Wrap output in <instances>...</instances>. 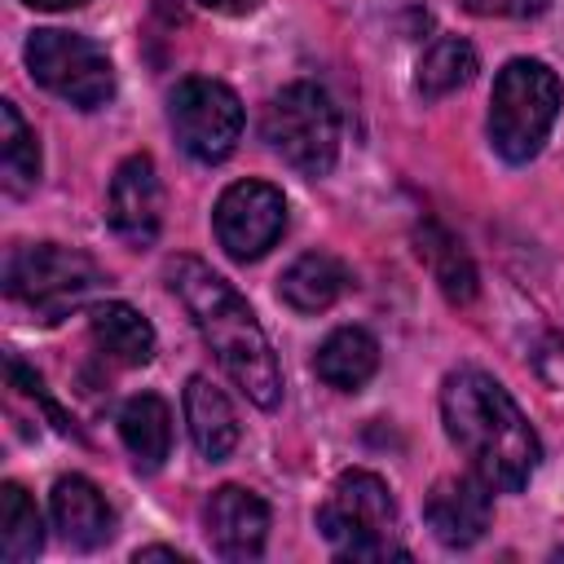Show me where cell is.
<instances>
[{
    "label": "cell",
    "instance_id": "cell-1",
    "mask_svg": "<svg viewBox=\"0 0 564 564\" xmlns=\"http://www.w3.org/2000/svg\"><path fill=\"white\" fill-rule=\"evenodd\" d=\"M441 423L454 449L467 458V467L502 494H516L529 485V476L542 463V445L524 410L511 401V392L476 370H449L441 383Z\"/></svg>",
    "mask_w": 564,
    "mask_h": 564
},
{
    "label": "cell",
    "instance_id": "cell-2",
    "mask_svg": "<svg viewBox=\"0 0 564 564\" xmlns=\"http://www.w3.org/2000/svg\"><path fill=\"white\" fill-rule=\"evenodd\" d=\"M167 286L194 317L198 335L207 339L225 375L247 392V401H256L260 410H273L282 401V370L251 304L194 256L167 260Z\"/></svg>",
    "mask_w": 564,
    "mask_h": 564
},
{
    "label": "cell",
    "instance_id": "cell-3",
    "mask_svg": "<svg viewBox=\"0 0 564 564\" xmlns=\"http://www.w3.org/2000/svg\"><path fill=\"white\" fill-rule=\"evenodd\" d=\"M317 529L339 560H405L397 542V502L375 471H344L317 507Z\"/></svg>",
    "mask_w": 564,
    "mask_h": 564
},
{
    "label": "cell",
    "instance_id": "cell-4",
    "mask_svg": "<svg viewBox=\"0 0 564 564\" xmlns=\"http://www.w3.org/2000/svg\"><path fill=\"white\" fill-rule=\"evenodd\" d=\"M560 79L546 62L533 57H516L498 70L494 79V97H489V141L507 163H529L555 115H560Z\"/></svg>",
    "mask_w": 564,
    "mask_h": 564
},
{
    "label": "cell",
    "instance_id": "cell-5",
    "mask_svg": "<svg viewBox=\"0 0 564 564\" xmlns=\"http://www.w3.org/2000/svg\"><path fill=\"white\" fill-rule=\"evenodd\" d=\"M106 273L93 256L62 242H26L4 260V291L26 304L40 322H62L101 291Z\"/></svg>",
    "mask_w": 564,
    "mask_h": 564
},
{
    "label": "cell",
    "instance_id": "cell-6",
    "mask_svg": "<svg viewBox=\"0 0 564 564\" xmlns=\"http://www.w3.org/2000/svg\"><path fill=\"white\" fill-rule=\"evenodd\" d=\"M260 132L295 172L326 176L339 154V110L313 79H295L269 97Z\"/></svg>",
    "mask_w": 564,
    "mask_h": 564
},
{
    "label": "cell",
    "instance_id": "cell-7",
    "mask_svg": "<svg viewBox=\"0 0 564 564\" xmlns=\"http://www.w3.org/2000/svg\"><path fill=\"white\" fill-rule=\"evenodd\" d=\"M26 70L40 88H48L53 97L79 106V110H97L115 97V66L106 57V48L88 35H70V31H31L26 40Z\"/></svg>",
    "mask_w": 564,
    "mask_h": 564
},
{
    "label": "cell",
    "instance_id": "cell-8",
    "mask_svg": "<svg viewBox=\"0 0 564 564\" xmlns=\"http://www.w3.org/2000/svg\"><path fill=\"white\" fill-rule=\"evenodd\" d=\"M167 119L181 150L198 163H220L242 137V101L229 84L189 75L167 93Z\"/></svg>",
    "mask_w": 564,
    "mask_h": 564
},
{
    "label": "cell",
    "instance_id": "cell-9",
    "mask_svg": "<svg viewBox=\"0 0 564 564\" xmlns=\"http://www.w3.org/2000/svg\"><path fill=\"white\" fill-rule=\"evenodd\" d=\"M212 225H216V242L225 247L229 260H238V264L260 260L269 247H278V238L286 229V198L269 181H234L216 198Z\"/></svg>",
    "mask_w": 564,
    "mask_h": 564
},
{
    "label": "cell",
    "instance_id": "cell-10",
    "mask_svg": "<svg viewBox=\"0 0 564 564\" xmlns=\"http://www.w3.org/2000/svg\"><path fill=\"white\" fill-rule=\"evenodd\" d=\"M106 225L128 247H150L163 225V185L150 154H128L106 189Z\"/></svg>",
    "mask_w": 564,
    "mask_h": 564
},
{
    "label": "cell",
    "instance_id": "cell-11",
    "mask_svg": "<svg viewBox=\"0 0 564 564\" xmlns=\"http://www.w3.org/2000/svg\"><path fill=\"white\" fill-rule=\"evenodd\" d=\"M427 529L436 533L441 546H476L494 520V489L471 471V476H441L423 502Z\"/></svg>",
    "mask_w": 564,
    "mask_h": 564
},
{
    "label": "cell",
    "instance_id": "cell-12",
    "mask_svg": "<svg viewBox=\"0 0 564 564\" xmlns=\"http://www.w3.org/2000/svg\"><path fill=\"white\" fill-rule=\"evenodd\" d=\"M203 524H207V542L220 560H256L264 551V538H269V502L242 485H220L212 498H207V511H203Z\"/></svg>",
    "mask_w": 564,
    "mask_h": 564
},
{
    "label": "cell",
    "instance_id": "cell-13",
    "mask_svg": "<svg viewBox=\"0 0 564 564\" xmlns=\"http://www.w3.org/2000/svg\"><path fill=\"white\" fill-rule=\"evenodd\" d=\"M48 511H53V529L75 551H97L115 538V511L88 476H62L53 485Z\"/></svg>",
    "mask_w": 564,
    "mask_h": 564
},
{
    "label": "cell",
    "instance_id": "cell-14",
    "mask_svg": "<svg viewBox=\"0 0 564 564\" xmlns=\"http://www.w3.org/2000/svg\"><path fill=\"white\" fill-rule=\"evenodd\" d=\"M185 423H189V441H194V449L203 454V458H212V463H220V458H229L234 454V445H238V414H234V405H229V397L212 383V379H203V375H194L189 383H185Z\"/></svg>",
    "mask_w": 564,
    "mask_h": 564
},
{
    "label": "cell",
    "instance_id": "cell-15",
    "mask_svg": "<svg viewBox=\"0 0 564 564\" xmlns=\"http://www.w3.org/2000/svg\"><path fill=\"white\" fill-rule=\"evenodd\" d=\"M379 370V339L361 326L330 330L313 352V375L335 392H357Z\"/></svg>",
    "mask_w": 564,
    "mask_h": 564
},
{
    "label": "cell",
    "instance_id": "cell-16",
    "mask_svg": "<svg viewBox=\"0 0 564 564\" xmlns=\"http://www.w3.org/2000/svg\"><path fill=\"white\" fill-rule=\"evenodd\" d=\"M414 256L427 264L432 282L445 291L449 304H471L476 300V291H480L476 264H471V256L463 251V242L441 220H423L414 229Z\"/></svg>",
    "mask_w": 564,
    "mask_h": 564
},
{
    "label": "cell",
    "instance_id": "cell-17",
    "mask_svg": "<svg viewBox=\"0 0 564 564\" xmlns=\"http://www.w3.org/2000/svg\"><path fill=\"white\" fill-rule=\"evenodd\" d=\"M352 286V273L339 256L330 251H304L282 278H278V295L282 304H291L295 313H326L344 291Z\"/></svg>",
    "mask_w": 564,
    "mask_h": 564
},
{
    "label": "cell",
    "instance_id": "cell-18",
    "mask_svg": "<svg viewBox=\"0 0 564 564\" xmlns=\"http://www.w3.org/2000/svg\"><path fill=\"white\" fill-rule=\"evenodd\" d=\"M88 335L101 357L115 366H145L154 357V326L123 300H106L88 308Z\"/></svg>",
    "mask_w": 564,
    "mask_h": 564
},
{
    "label": "cell",
    "instance_id": "cell-19",
    "mask_svg": "<svg viewBox=\"0 0 564 564\" xmlns=\"http://www.w3.org/2000/svg\"><path fill=\"white\" fill-rule=\"evenodd\" d=\"M119 436L137 463V471H159L172 454V410L154 392H137L119 410Z\"/></svg>",
    "mask_w": 564,
    "mask_h": 564
},
{
    "label": "cell",
    "instance_id": "cell-20",
    "mask_svg": "<svg viewBox=\"0 0 564 564\" xmlns=\"http://www.w3.org/2000/svg\"><path fill=\"white\" fill-rule=\"evenodd\" d=\"M0 176L9 194H31L40 181V141L13 101H0Z\"/></svg>",
    "mask_w": 564,
    "mask_h": 564
},
{
    "label": "cell",
    "instance_id": "cell-21",
    "mask_svg": "<svg viewBox=\"0 0 564 564\" xmlns=\"http://www.w3.org/2000/svg\"><path fill=\"white\" fill-rule=\"evenodd\" d=\"M476 75V48L458 35H441L423 57H419V70H414V84L423 97H449L458 88H467Z\"/></svg>",
    "mask_w": 564,
    "mask_h": 564
},
{
    "label": "cell",
    "instance_id": "cell-22",
    "mask_svg": "<svg viewBox=\"0 0 564 564\" xmlns=\"http://www.w3.org/2000/svg\"><path fill=\"white\" fill-rule=\"evenodd\" d=\"M40 546H44V524L31 494L13 480L0 485V555L9 564H22V560H35Z\"/></svg>",
    "mask_w": 564,
    "mask_h": 564
},
{
    "label": "cell",
    "instance_id": "cell-23",
    "mask_svg": "<svg viewBox=\"0 0 564 564\" xmlns=\"http://www.w3.org/2000/svg\"><path fill=\"white\" fill-rule=\"evenodd\" d=\"M463 4L476 18H538L546 13L551 0H463Z\"/></svg>",
    "mask_w": 564,
    "mask_h": 564
},
{
    "label": "cell",
    "instance_id": "cell-24",
    "mask_svg": "<svg viewBox=\"0 0 564 564\" xmlns=\"http://www.w3.org/2000/svg\"><path fill=\"white\" fill-rule=\"evenodd\" d=\"M203 9H212V13H229V18H238V13H251L256 9V0H198Z\"/></svg>",
    "mask_w": 564,
    "mask_h": 564
},
{
    "label": "cell",
    "instance_id": "cell-25",
    "mask_svg": "<svg viewBox=\"0 0 564 564\" xmlns=\"http://www.w3.org/2000/svg\"><path fill=\"white\" fill-rule=\"evenodd\" d=\"M132 560H137V564H145V560H176V564H185V555H181L176 546H141Z\"/></svg>",
    "mask_w": 564,
    "mask_h": 564
},
{
    "label": "cell",
    "instance_id": "cell-26",
    "mask_svg": "<svg viewBox=\"0 0 564 564\" xmlns=\"http://www.w3.org/2000/svg\"><path fill=\"white\" fill-rule=\"evenodd\" d=\"M22 4H31V9H75L84 0H22Z\"/></svg>",
    "mask_w": 564,
    "mask_h": 564
}]
</instances>
